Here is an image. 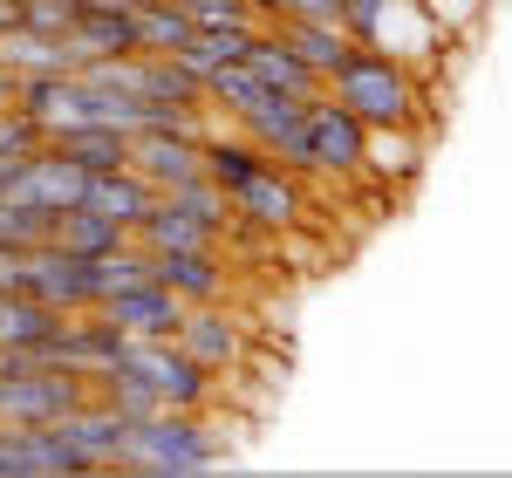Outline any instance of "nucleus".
<instances>
[{"mask_svg": "<svg viewBox=\"0 0 512 478\" xmlns=\"http://www.w3.org/2000/svg\"><path fill=\"white\" fill-rule=\"evenodd\" d=\"M328 96H335L362 130H424L431 82H424V69L396 62L383 48H355L349 62L328 76Z\"/></svg>", "mask_w": 512, "mask_h": 478, "instance_id": "nucleus-1", "label": "nucleus"}, {"mask_svg": "<svg viewBox=\"0 0 512 478\" xmlns=\"http://www.w3.org/2000/svg\"><path fill=\"white\" fill-rule=\"evenodd\" d=\"M239 130L287 171H308V103L301 96H267L253 117H239Z\"/></svg>", "mask_w": 512, "mask_h": 478, "instance_id": "nucleus-10", "label": "nucleus"}, {"mask_svg": "<svg viewBox=\"0 0 512 478\" xmlns=\"http://www.w3.org/2000/svg\"><path fill=\"white\" fill-rule=\"evenodd\" d=\"M137 246L144 253H198V246H226V233H212V226H198L192 212H178V205H151L144 219H137Z\"/></svg>", "mask_w": 512, "mask_h": 478, "instance_id": "nucleus-20", "label": "nucleus"}, {"mask_svg": "<svg viewBox=\"0 0 512 478\" xmlns=\"http://www.w3.org/2000/svg\"><path fill=\"white\" fill-rule=\"evenodd\" d=\"M267 28H274V35L287 41V48H294V55H301V62H308V69H315L321 82H328V76H335V69H342V62L355 55V41L342 35V21H308V14H274Z\"/></svg>", "mask_w": 512, "mask_h": 478, "instance_id": "nucleus-16", "label": "nucleus"}, {"mask_svg": "<svg viewBox=\"0 0 512 478\" xmlns=\"http://www.w3.org/2000/svg\"><path fill=\"white\" fill-rule=\"evenodd\" d=\"M48 239H55V246H69V253H82V260H103V253H117V246H130V233H123L117 219H103V212H89V205H76V212H62Z\"/></svg>", "mask_w": 512, "mask_h": 478, "instance_id": "nucleus-23", "label": "nucleus"}, {"mask_svg": "<svg viewBox=\"0 0 512 478\" xmlns=\"http://www.w3.org/2000/svg\"><path fill=\"white\" fill-rule=\"evenodd\" d=\"M28 294L48 301L55 315H89L96 308V260L41 239V246H28Z\"/></svg>", "mask_w": 512, "mask_h": 478, "instance_id": "nucleus-7", "label": "nucleus"}, {"mask_svg": "<svg viewBox=\"0 0 512 478\" xmlns=\"http://www.w3.org/2000/svg\"><path fill=\"white\" fill-rule=\"evenodd\" d=\"M164 205H178V212H192L198 226H212V233H233V199L198 171V178H185V185H171V192H158Z\"/></svg>", "mask_w": 512, "mask_h": 478, "instance_id": "nucleus-25", "label": "nucleus"}, {"mask_svg": "<svg viewBox=\"0 0 512 478\" xmlns=\"http://www.w3.org/2000/svg\"><path fill=\"white\" fill-rule=\"evenodd\" d=\"M82 205H89V212H103V219H117L123 233H137V219L158 205V185H151V178H137L130 164H117V171H89Z\"/></svg>", "mask_w": 512, "mask_h": 478, "instance_id": "nucleus-17", "label": "nucleus"}, {"mask_svg": "<svg viewBox=\"0 0 512 478\" xmlns=\"http://www.w3.org/2000/svg\"><path fill=\"white\" fill-rule=\"evenodd\" d=\"M110 376H137L144 390H158L164 410H212L219 403V376L198 369L171 335H130Z\"/></svg>", "mask_w": 512, "mask_h": 478, "instance_id": "nucleus-3", "label": "nucleus"}, {"mask_svg": "<svg viewBox=\"0 0 512 478\" xmlns=\"http://www.w3.org/2000/svg\"><path fill=\"white\" fill-rule=\"evenodd\" d=\"M55 233V212H35V205H21V199H0V246H41V239Z\"/></svg>", "mask_w": 512, "mask_h": 478, "instance_id": "nucleus-27", "label": "nucleus"}, {"mask_svg": "<svg viewBox=\"0 0 512 478\" xmlns=\"http://www.w3.org/2000/svg\"><path fill=\"white\" fill-rule=\"evenodd\" d=\"M41 144H48V130H41L21 103H0V158H28Z\"/></svg>", "mask_w": 512, "mask_h": 478, "instance_id": "nucleus-29", "label": "nucleus"}, {"mask_svg": "<svg viewBox=\"0 0 512 478\" xmlns=\"http://www.w3.org/2000/svg\"><path fill=\"white\" fill-rule=\"evenodd\" d=\"M55 431L76 444L82 458L96 465V472H117V458H123V438H130V417H117L103 397H82L76 410H62L55 417Z\"/></svg>", "mask_w": 512, "mask_h": 478, "instance_id": "nucleus-11", "label": "nucleus"}, {"mask_svg": "<svg viewBox=\"0 0 512 478\" xmlns=\"http://www.w3.org/2000/svg\"><path fill=\"white\" fill-rule=\"evenodd\" d=\"M14 164L21 158H0V199H7V185H14Z\"/></svg>", "mask_w": 512, "mask_h": 478, "instance_id": "nucleus-33", "label": "nucleus"}, {"mask_svg": "<svg viewBox=\"0 0 512 478\" xmlns=\"http://www.w3.org/2000/svg\"><path fill=\"white\" fill-rule=\"evenodd\" d=\"M246 7H253V14H260V21H274V0H246Z\"/></svg>", "mask_w": 512, "mask_h": 478, "instance_id": "nucleus-34", "label": "nucleus"}, {"mask_svg": "<svg viewBox=\"0 0 512 478\" xmlns=\"http://www.w3.org/2000/svg\"><path fill=\"white\" fill-rule=\"evenodd\" d=\"M69 41L82 48V69L89 62H110V55H137V7L130 14H117V7H76Z\"/></svg>", "mask_w": 512, "mask_h": 478, "instance_id": "nucleus-18", "label": "nucleus"}, {"mask_svg": "<svg viewBox=\"0 0 512 478\" xmlns=\"http://www.w3.org/2000/svg\"><path fill=\"white\" fill-rule=\"evenodd\" d=\"M192 35L198 28H192V14H185L178 0H144V7H137V48H144V55H178Z\"/></svg>", "mask_w": 512, "mask_h": 478, "instance_id": "nucleus-24", "label": "nucleus"}, {"mask_svg": "<svg viewBox=\"0 0 512 478\" xmlns=\"http://www.w3.org/2000/svg\"><path fill=\"white\" fill-rule=\"evenodd\" d=\"M171 342H178L198 369H212L219 383L239 376L246 356H253V335H246V321H239V315H226V301H198V308H185V321H178Z\"/></svg>", "mask_w": 512, "mask_h": 478, "instance_id": "nucleus-5", "label": "nucleus"}, {"mask_svg": "<svg viewBox=\"0 0 512 478\" xmlns=\"http://www.w3.org/2000/svg\"><path fill=\"white\" fill-rule=\"evenodd\" d=\"M62 315L35 294H0V356H41L55 342Z\"/></svg>", "mask_w": 512, "mask_h": 478, "instance_id": "nucleus-19", "label": "nucleus"}, {"mask_svg": "<svg viewBox=\"0 0 512 478\" xmlns=\"http://www.w3.org/2000/svg\"><path fill=\"white\" fill-rule=\"evenodd\" d=\"M96 315L117 321L123 335H178L185 301H178L164 280H137V287H123V294H110V301H96Z\"/></svg>", "mask_w": 512, "mask_h": 478, "instance_id": "nucleus-12", "label": "nucleus"}, {"mask_svg": "<svg viewBox=\"0 0 512 478\" xmlns=\"http://www.w3.org/2000/svg\"><path fill=\"white\" fill-rule=\"evenodd\" d=\"M226 199H233V226H260V233H294L301 226V212H308V192H301V171H287V164H253L239 185H226Z\"/></svg>", "mask_w": 512, "mask_h": 478, "instance_id": "nucleus-4", "label": "nucleus"}, {"mask_svg": "<svg viewBox=\"0 0 512 478\" xmlns=\"http://www.w3.org/2000/svg\"><path fill=\"white\" fill-rule=\"evenodd\" d=\"M123 164H130L137 178H151L158 192H171V185H185V178H198V171H205L198 137H178V130H137Z\"/></svg>", "mask_w": 512, "mask_h": 478, "instance_id": "nucleus-14", "label": "nucleus"}, {"mask_svg": "<svg viewBox=\"0 0 512 478\" xmlns=\"http://www.w3.org/2000/svg\"><path fill=\"white\" fill-rule=\"evenodd\" d=\"M82 192H89V171H82L76 158H62V151H28V158L14 164V185H7V199H21V205H35V212H76Z\"/></svg>", "mask_w": 512, "mask_h": 478, "instance_id": "nucleus-8", "label": "nucleus"}, {"mask_svg": "<svg viewBox=\"0 0 512 478\" xmlns=\"http://www.w3.org/2000/svg\"><path fill=\"white\" fill-rule=\"evenodd\" d=\"M274 14H308V21H335L342 0H274Z\"/></svg>", "mask_w": 512, "mask_h": 478, "instance_id": "nucleus-30", "label": "nucleus"}, {"mask_svg": "<svg viewBox=\"0 0 512 478\" xmlns=\"http://www.w3.org/2000/svg\"><path fill=\"white\" fill-rule=\"evenodd\" d=\"M14 21H21V0H0V35H7Z\"/></svg>", "mask_w": 512, "mask_h": 478, "instance_id": "nucleus-31", "label": "nucleus"}, {"mask_svg": "<svg viewBox=\"0 0 512 478\" xmlns=\"http://www.w3.org/2000/svg\"><path fill=\"white\" fill-rule=\"evenodd\" d=\"M246 41H253V28H226V35H192L185 48H178V62H185V69H192V76L205 82L212 69L239 62V55H246Z\"/></svg>", "mask_w": 512, "mask_h": 478, "instance_id": "nucleus-26", "label": "nucleus"}, {"mask_svg": "<svg viewBox=\"0 0 512 478\" xmlns=\"http://www.w3.org/2000/svg\"><path fill=\"white\" fill-rule=\"evenodd\" d=\"M76 7H117V14H130V7H144V0H76Z\"/></svg>", "mask_w": 512, "mask_h": 478, "instance_id": "nucleus-32", "label": "nucleus"}, {"mask_svg": "<svg viewBox=\"0 0 512 478\" xmlns=\"http://www.w3.org/2000/svg\"><path fill=\"white\" fill-rule=\"evenodd\" d=\"M48 151L76 158L82 171H117V164L130 158V137L110 130V123H76V130H55V137H48Z\"/></svg>", "mask_w": 512, "mask_h": 478, "instance_id": "nucleus-21", "label": "nucleus"}, {"mask_svg": "<svg viewBox=\"0 0 512 478\" xmlns=\"http://www.w3.org/2000/svg\"><path fill=\"white\" fill-rule=\"evenodd\" d=\"M0 69L7 76H76L82 69V48L69 35H41V28H7L0 35Z\"/></svg>", "mask_w": 512, "mask_h": 478, "instance_id": "nucleus-15", "label": "nucleus"}, {"mask_svg": "<svg viewBox=\"0 0 512 478\" xmlns=\"http://www.w3.org/2000/svg\"><path fill=\"white\" fill-rule=\"evenodd\" d=\"M205 89V110L219 123H239V117H253L260 103H267V89H260V76L246 69V62H226V69H212V76L198 82Z\"/></svg>", "mask_w": 512, "mask_h": 478, "instance_id": "nucleus-22", "label": "nucleus"}, {"mask_svg": "<svg viewBox=\"0 0 512 478\" xmlns=\"http://www.w3.org/2000/svg\"><path fill=\"white\" fill-rule=\"evenodd\" d=\"M226 465V438L205 410H158L144 424H130L117 472H151V478H192Z\"/></svg>", "mask_w": 512, "mask_h": 478, "instance_id": "nucleus-2", "label": "nucleus"}, {"mask_svg": "<svg viewBox=\"0 0 512 478\" xmlns=\"http://www.w3.org/2000/svg\"><path fill=\"white\" fill-rule=\"evenodd\" d=\"M151 280H164L185 308H198V301H226V294H233L226 246H198V253H151Z\"/></svg>", "mask_w": 512, "mask_h": 478, "instance_id": "nucleus-9", "label": "nucleus"}, {"mask_svg": "<svg viewBox=\"0 0 512 478\" xmlns=\"http://www.w3.org/2000/svg\"><path fill=\"white\" fill-rule=\"evenodd\" d=\"M308 171H321V178H362L369 171V130L328 89L308 96Z\"/></svg>", "mask_w": 512, "mask_h": 478, "instance_id": "nucleus-6", "label": "nucleus"}, {"mask_svg": "<svg viewBox=\"0 0 512 478\" xmlns=\"http://www.w3.org/2000/svg\"><path fill=\"white\" fill-rule=\"evenodd\" d=\"M185 14H192V28L198 35H226V28H267L246 0H178Z\"/></svg>", "mask_w": 512, "mask_h": 478, "instance_id": "nucleus-28", "label": "nucleus"}, {"mask_svg": "<svg viewBox=\"0 0 512 478\" xmlns=\"http://www.w3.org/2000/svg\"><path fill=\"white\" fill-rule=\"evenodd\" d=\"M239 62L260 76V89H267V96H301V103H308V96H321V89H328V82H321L315 69H308V62H301V55L274 35V28H253V41H246V55H239Z\"/></svg>", "mask_w": 512, "mask_h": 478, "instance_id": "nucleus-13", "label": "nucleus"}]
</instances>
